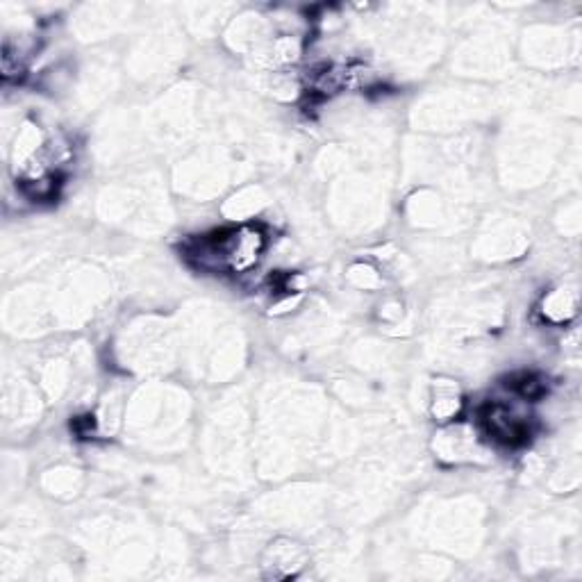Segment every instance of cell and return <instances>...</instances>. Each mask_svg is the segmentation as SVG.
<instances>
[{
    "instance_id": "obj_1",
    "label": "cell",
    "mask_w": 582,
    "mask_h": 582,
    "mask_svg": "<svg viewBox=\"0 0 582 582\" xmlns=\"http://www.w3.org/2000/svg\"><path fill=\"white\" fill-rule=\"evenodd\" d=\"M266 248V235L260 226H241L214 232L189 248V257L205 271L248 273L260 262Z\"/></svg>"
},
{
    "instance_id": "obj_4",
    "label": "cell",
    "mask_w": 582,
    "mask_h": 582,
    "mask_svg": "<svg viewBox=\"0 0 582 582\" xmlns=\"http://www.w3.org/2000/svg\"><path fill=\"white\" fill-rule=\"evenodd\" d=\"M512 389L523 398H539L544 394L546 385L542 382V378L532 376V373H523V376H519L512 382Z\"/></svg>"
},
{
    "instance_id": "obj_3",
    "label": "cell",
    "mask_w": 582,
    "mask_h": 582,
    "mask_svg": "<svg viewBox=\"0 0 582 582\" xmlns=\"http://www.w3.org/2000/svg\"><path fill=\"white\" fill-rule=\"evenodd\" d=\"M462 412V396L457 385L451 380H439L435 385V398H432V414L437 421H453Z\"/></svg>"
},
{
    "instance_id": "obj_2",
    "label": "cell",
    "mask_w": 582,
    "mask_h": 582,
    "mask_svg": "<svg viewBox=\"0 0 582 582\" xmlns=\"http://www.w3.org/2000/svg\"><path fill=\"white\" fill-rule=\"evenodd\" d=\"M480 421L485 426L487 435L494 442H501L505 446H521L530 435L528 421L503 403H489L482 407Z\"/></svg>"
}]
</instances>
